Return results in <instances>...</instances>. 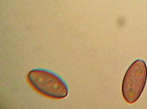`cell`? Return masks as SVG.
Wrapping results in <instances>:
<instances>
[{
	"mask_svg": "<svg viewBox=\"0 0 147 109\" xmlns=\"http://www.w3.org/2000/svg\"><path fill=\"white\" fill-rule=\"evenodd\" d=\"M28 81L38 92L56 99L67 97L69 94L67 84L59 75L44 69H35L28 75Z\"/></svg>",
	"mask_w": 147,
	"mask_h": 109,
	"instance_id": "1",
	"label": "cell"
},
{
	"mask_svg": "<svg viewBox=\"0 0 147 109\" xmlns=\"http://www.w3.org/2000/svg\"><path fill=\"white\" fill-rule=\"evenodd\" d=\"M147 80V67L146 62L138 59L129 67L124 76L122 94L125 101L132 104L142 94Z\"/></svg>",
	"mask_w": 147,
	"mask_h": 109,
	"instance_id": "2",
	"label": "cell"
}]
</instances>
